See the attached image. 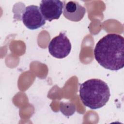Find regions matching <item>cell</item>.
Here are the masks:
<instances>
[{
  "mask_svg": "<svg viewBox=\"0 0 124 124\" xmlns=\"http://www.w3.org/2000/svg\"><path fill=\"white\" fill-rule=\"evenodd\" d=\"M63 14L67 19L78 22L84 16L86 9L79 3L75 1H69L66 2L63 6Z\"/></svg>",
  "mask_w": 124,
  "mask_h": 124,
  "instance_id": "cell-6",
  "label": "cell"
},
{
  "mask_svg": "<svg viewBox=\"0 0 124 124\" xmlns=\"http://www.w3.org/2000/svg\"><path fill=\"white\" fill-rule=\"evenodd\" d=\"M71 44L69 39L64 32L53 38L49 42L48 48L49 53L58 59H63L67 57L71 50Z\"/></svg>",
  "mask_w": 124,
  "mask_h": 124,
  "instance_id": "cell-3",
  "label": "cell"
},
{
  "mask_svg": "<svg viewBox=\"0 0 124 124\" xmlns=\"http://www.w3.org/2000/svg\"><path fill=\"white\" fill-rule=\"evenodd\" d=\"M124 38L116 33H109L96 43L94 56L97 62L104 68L118 71L124 66Z\"/></svg>",
  "mask_w": 124,
  "mask_h": 124,
  "instance_id": "cell-1",
  "label": "cell"
},
{
  "mask_svg": "<svg viewBox=\"0 0 124 124\" xmlns=\"http://www.w3.org/2000/svg\"><path fill=\"white\" fill-rule=\"evenodd\" d=\"M24 25L30 30H36L46 23V20L37 5H31L25 7L22 15Z\"/></svg>",
  "mask_w": 124,
  "mask_h": 124,
  "instance_id": "cell-4",
  "label": "cell"
},
{
  "mask_svg": "<svg viewBox=\"0 0 124 124\" xmlns=\"http://www.w3.org/2000/svg\"><path fill=\"white\" fill-rule=\"evenodd\" d=\"M63 6V2L59 0H43L40 3L39 9L45 20L51 21L60 18Z\"/></svg>",
  "mask_w": 124,
  "mask_h": 124,
  "instance_id": "cell-5",
  "label": "cell"
},
{
  "mask_svg": "<svg viewBox=\"0 0 124 124\" xmlns=\"http://www.w3.org/2000/svg\"><path fill=\"white\" fill-rule=\"evenodd\" d=\"M109 88L104 81L92 78L80 85L79 96L82 103L92 109L100 108L108 102Z\"/></svg>",
  "mask_w": 124,
  "mask_h": 124,
  "instance_id": "cell-2",
  "label": "cell"
}]
</instances>
